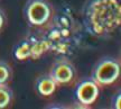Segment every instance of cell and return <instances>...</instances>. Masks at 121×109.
Segmentation results:
<instances>
[{"instance_id":"obj_1","label":"cell","mask_w":121,"mask_h":109,"mask_svg":"<svg viewBox=\"0 0 121 109\" xmlns=\"http://www.w3.org/2000/svg\"><path fill=\"white\" fill-rule=\"evenodd\" d=\"M83 24L92 35L108 37L121 24L119 0H86L82 10Z\"/></svg>"},{"instance_id":"obj_2","label":"cell","mask_w":121,"mask_h":109,"mask_svg":"<svg viewBox=\"0 0 121 109\" xmlns=\"http://www.w3.org/2000/svg\"><path fill=\"white\" fill-rule=\"evenodd\" d=\"M40 29L49 44V51L60 55L72 52L78 32L71 15H58L55 11L51 22Z\"/></svg>"},{"instance_id":"obj_3","label":"cell","mask_w":121,"mask_h":109,"mask_svg":"<svg viewBox=\"0 0 121 109\" xmlns=\"http://www.w3.org/2000/svg\"><path fill=\"white\" fill-rule=\"evenodd\" d=\"M54 13V6L49 0H28L24 8L26 20L36 28L46 26L53 18Z\"/></svg>"},{"instance_id":"obj_4","label":"cell","mask_w":121,"mask_h":109,"mask_svg":"<svg viewBox=\"0 0 121 109\" xmlns=\"http://www.w3.org/2000/svg\"><path fill=\"white\" fill-rule=\"evenodd\" d=\"M49 51V44L42 34L28 35L25 39L20 41L15 48V57L19 61L27 59L37 60L44 53Z\"/></svg>"},{"instance_id":"obj_5","label":"cell","mask_w":121,"mask_h":109,"mask_svg":"<svg viewBox=\"0 0 121 109\" xmlns=\"http://www.w3.org/2000/svg\"><path fill=\"white\" fill-rule=\"evenodd\" d=\"M120 77V63L114 57H103L101 59L92 72V79L99 84L110 86L117 81Z\"/></svg>"},{"instance_id":"obj_6","label":"cell","mask_w":121,"mask_h":109,"mask_svg":"<svg viewBox=\"0 0 121 109\" xmlns=\"http://www.w3.org/2000/svg\"><path fill=\"white\" fill-rule=\"evenodd\" d=\"M49 74L57 86H69L76 80V69L69 59H60L53 63Z\"/></svg>"},{"instance_id":"obj_7","label":"cell","mask_w":121,"mask_h":109,"mask_svg":"<svg viewBox=\"0 0 121 109\" xmlns=\"http://www.w3.org/2000/svg\"><path fill=\"white\" fill-rule=\"evenodd\" d=\"M99 92V84L91 78L82 80L78 83L75 90V96L81 105L90 106L98 99Z\"/></svg>"},{"instance_id":"obj_8","label":"cell","mask_w":121,"mask_h":109,"mask_svg":"<svg viewBox=\"0 0 121 109\" xmlns=\"http://www.w3.org/2000/svg\"><path fill=\"white\" fill-rule=\"evenodd\" d=\"M35 88H36V91H37L38 95L43 97H49L55 92L57 84L53 80L51 74L47 73V74H43V75L37 78L36 83H35Z\"/></svg>"},{"instance_id":"obj_9","label":"cell","mask_w":121,"mask_h":109,"mask_svg":"<svg viewBox=\"0 0 121 109\" xmlns=\"http://www.w3.org/2000/svg\"><path fill=\"white\" fill-rule=\"evenodd\" d=\"M13 96V90L8 84H0V109H4L10 105Z\"/></svg>"},{"instance_id":"obj_10","label":"cell","mask_w":121,"mask_h":109,"mask_svg":"<svg viewBox=\"0 0 121 109\" xmlns=\"http://www.w3.org/2000/svg\"><path fill=\"white\" fill-rule=\"evenodd\" d=\"M13 77L11 66L7 62L0 61V84H8Z\"/></svg>"},{"instance_id":"obj_11","label":"cell","mask_w":121,"mask_h":109,"mask_svg":"<svg viewBox=\"0 0 121 109\" xmlns=\"http://www.w3.org/2000/svg\"><path fill=\"white\" fill-rule=\"evenodd\" d=\"M112 107L113 108H116V109H120L121 107V96H120V92H118L116 96L113 97V99H112Z\"/></svg>"},{"instance_id":"obj_12","label":"cell","mask_w":121,"mask_h":109,"mask_svg":"<svg viewBox=\"0 0 121 109\" xmlns=\"http://www.w3.org/2000/svg\"><path fill=\"white\" fill-rule=\"evenodd\" d=\"M4 23H6V16H4V13L0 9V29L4 27Z\"/></svg>"}]
</instances>
